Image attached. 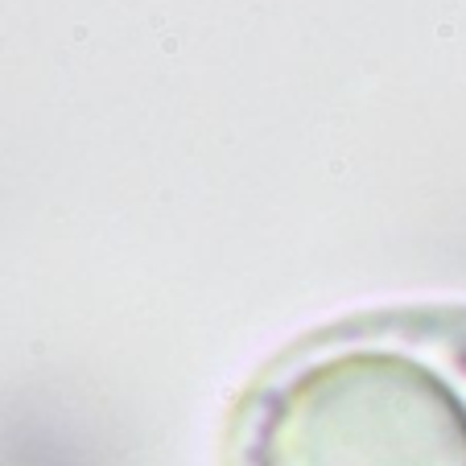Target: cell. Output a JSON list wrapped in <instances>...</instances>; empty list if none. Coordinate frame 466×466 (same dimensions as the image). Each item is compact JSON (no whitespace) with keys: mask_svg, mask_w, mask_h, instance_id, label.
Listing matches in <instances>:
<instances>
[{"mask_svg":"<svg viewBox=\"0 0 466 466\" xmlns=\"http://www.w3.org/2000/svg\"><path fill=\"white\" fill-rule=\"evenodd\" d=\"M223 466H466V306L301 335L236 396Z\"/></svg>","mask_w":466,"mask_h":466,"instance_id":"1","label":"cell"}]
</instances>
